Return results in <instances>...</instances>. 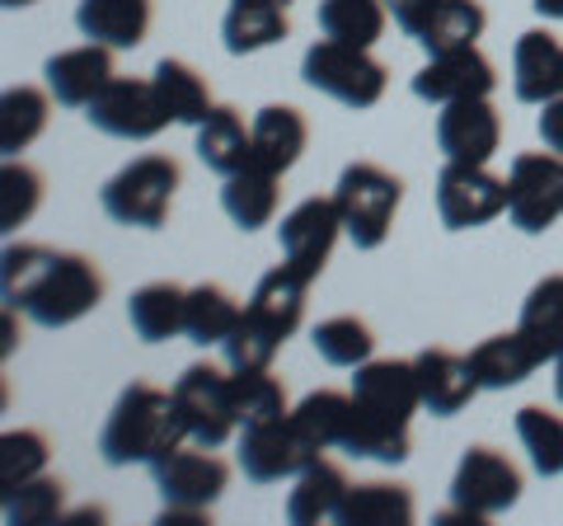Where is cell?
<instances>
[{
    "label": "cell",
    "mask_w": 563,
    "mask_h": 526,
    "mask_svg": "<svg viewBox=\"0 0 563 526\" xmlns=\"http://www.w3.org/2000/svg\"><path fill=\"white\" fill-rule=\"evenodd\" d=\"M536 366H544V358L536 353L521 329H512V335H493L470 353V372L479 381V391H512V385H521Z\"/></svg>",
    "instance_id": "obj_25"
},
{
    "label": "cell",
    "mask_w": 563,
    "mask_h": 526,
    "mask_svg": "<svg viewBox=\"0 0 563 526\" xmlns=\"http://www.w3.org/2000/svg\"><path fill=\"white\" fill-rule=\"evenodd\" d=\"M554 395H559V405H563V348H559V358H554Z\"/></svg>",
    "instance_id": "obj_47"
},
{
    "label": "cell",
    "mask_w": 563,
    "mask_h": 526,
    "mask_svg": "<svg viewBox=\"0 0 563 526\" xmlns=\"http://www.w3.org/2000/svg\"><path fill=\"white\" fill-rule=\"evenodd\" d=\"M198 161L231 179L244 165H254V128H244V118L231 109V103H217L202 122H198Z\"/></svg>",
    "instance_id": "obj_21"
},
{
    "label": "cell",
    "mask_w": 563,
    "mask_h": 526,
    "mask_svg": "<svg viewBox=\"0 0 563 526\" xmlns=\"http://www.w3.org/2000/svg\"><path fill=\"white\" fill-rule=\"evenodd\" d=\"M0 498H5V522L10 526H47V522L62 517L66 489H62V480L38 475V480L10 489V494H0Z\"/></svg>",
    "instance_id": "obj_42"
},
{
    "label": "cell",
    "mask_w": 563,
    "mask_h": 526,
    "mask_svg": "<svg viewBox=\"0 0 563 526\" xmlns=\"http://www.w3.org/2000/svg\"><path fill=\"white\" fill-rule=\"evenodd\" d=\"M352 405H357V414H352L343 451L380 465L409 461V424L422 409L413 362H395V358L362 362L357 376H352Z\"/></svg>",
    "instance_id": "obj_2"
},
{
    "label": "cell",
    "mask_w": 563,
    "mask_h": 526,
    "mask_svg": "<svg viewBox=\"0 0 563 526\" xmlns=\"http://www.w3.org/2000/svg\"><path fill=\"white\" fill-rule=\"evenodd\" d=\"M512 90L521 103H550L563 95V43L550 29H526L512 47Z\"/></svg>",
    "instance_id": "obj_19"
},
{
    "label": "cell",
    "mask_w": 563,
    "mask_h": 526,
    "mask_svg": "<svg viewBox=\"0 0 563 526\" xmlns=\"http://www.w3.org/2000/svg\"><path fill=\"white\" fill-rule=\"evenodd\" d=\"M221 348H225V366H231V372H258V366H273L282 343L268 335V329H258L250 315H240V325L231 329V339Z\"/></svg>",
    "instance_id": "obj_43"
},
{
    "label": "cell",
    "mask_w": 563,
    "mask_h": 526,
    "mask_svg": "<svg viewBox=\"0 0 563 526\" xmlns=\"http://www.w3.org/2000/svg\"><path fill=\"white\" fill-rule=\"evenodd\" d=\"M221 207L240 231H258L277 217V174L263 165H244L240 174H231L221 188Z\"/></svg>",
    "instance_id": "obj_30"
},
{
    "label": "cell",
    "mask_w": 563,
    "mask_h": 526,
    "mask_svg": "<svg viewBox=\"0 0 563 526\" xmlns=\"http://www.w3.org/2000/svg\"><path fill=\"white\" fill-rule=\"evenodd\" d=\"M531 6L544 14V20H563V0H531Z\"/></svg>",
    "instance_id": "obj_46"
},
{
    "label": "cell",
    "mask_w": 563,
    "mask_h": 526,
    "mask_svg": "<svg viewBox=\"0 0 563 526\" xmlns=\"http://www.w3.org/2000/svg\"><path fill=\"white\" fill-rule=\"evenodd\" d=\"M240 315H244V306L235 302L231 292L217 287V283H202V287L188 292L184 335H188V343H198V348L225 343V339H231V329L240 325Z\"/></svg>",
    "instance_id": "obj_31"
},
{
    "label": "cell",
    "mask_w": 563,
    "mask_h": 526,
    "mask_svg": "<svg viewBox=\"0 0 563 526\" xmlns=\"http://www.w3.org/2000/svg\"><path fill=\"white\" fill-rule=\"evenodd\" d=\"M0 292H5V310H24L43 329H66L103 302V273L85 254H62L47 244H5Z\"/></svg>",
    "instance_id": "obj_1"
},
{
    "label": "cell",
    "mask_w": 563,
    "mask_h": 526,
    "mask_svg": "<svg viewBox=\"0 0 563 526\" xmlns=\"http://www.w3.org/2000/svg\"><path fill=\"white\" fill-rule=\"evenodd\" d=\"M333 202H339V212H343V235L357 244V250H380L395 226L399 202H404V184L372 161H352L339 174Z\"/></svg>",
    "instance_id": "obj_4"
},
{
    "label": "cell",
    "mask_w": 563,
    "mask_h": 526,
    "mask_svg": "<svg viewBox=\"0 0 563 526\" xmlns=\"http://www.w3.org/2000/svg\"><path fill=\"white\" fill-rule=\"evenodd\" d=\"M43 76H47V95L62 109H90L95 95L113 80V47H103V43L66 47L57 57H47Z\"/></svg>",
    "instance_id": "obj_17"
},
{
    "label": "cell",
    "mask_w": 563,
    "mask_h": 526,
    "mask_svg": "<svg viewBox=\"0 0 563 526\" xmlns=\"http://www.w3.org/2000/svg\"><path fill=\"white\" fill-rule=\"evenodd\" d=\"M503 146V118L498 109L484 99H455L437 113V151L446 161H465V165H488Z\"/></svg>",
    "instance_id": "obj_15"
},
{
    "label": "cell",
    "mask_w": 563,
    "mask_h": 526,
    "mask_svg": "<svg viewBox=\"0 0 563 526\" xmlns=\"http://www.w3.org/2000/svg\"><path fill=\"white\" fill-rule=\"evenodd\" d=\"M310 461H320V447L296 428L291 414L268 418V424H250L240 437V470L254 484H277V480H296Z\"/></svg>",
    "instance_id": "obj_10"
},
{
    "label": "cell",
    "mask_w": 563,
    "mask_h": 526,
    "mask_svg": "<svg viewBox=\"0 0 563 526\" xmlns=\"http://www.w3.org/2000/svg\"><path fill=\"white\" fill-rule=\"evenodd\" d=\"M291 33V20H287V6L277 0H231L221 20V43L231 57H250V52H263L282 43Z\"/></svg>",
    "instance_id": "obj_24"
},
{
    "label": "cell",
    "mask_w": 563,
    "mask_h": 526,
    "mask_svg": "<svg viewBox=\"0 0 563 526\" xmlns=\"http://www.w3.org/2000/svg\"><path fill=\"white\" fill-rule=\"evenodd\" d=\"M451 503L470 517H498L507 507L521 503V470L507 461L498 447H470L455 465Z\"/></svg>",
    "instance_id": "obj_11"
},
{
    "label": "cell",
    "mask_w": 563,
    "mask_h": 526,
    "mask_svg": "<svg viewBox=\"0 0 563 526\" xmlns=\"http://www.w3.org/2000/svg\"><path fill=\"white\" fill-rule=\"evenodd\" d=\"M179 188V165L169 155H136L122 165L109 184L99 188V207L118 226H136V231H161Z\"/></svg>",
    "instance_id": "obj_5"
},
{
    "label": "cell",
    "mask_w": 563,
    "mask_h": 526,
    "mask_svg": "<svg viewBox=\"0 0 563 526\" xmlns=\"http://www.w3.org/2000/svg\"><path fill=\"white\" fill-rule=\"evenodd\" d=\"M277 6H291V0H277Z\"/></svg>",
    "instance_id": "obj_49"
},
{
    "label": "cell",
    "mask_w": 563,
    "mask_h": 526,
    "mask_svg": "<svg viewBox=\"0 0 563 526\" xmlns=\"http://www.w3.org/2000/svg\"><path fill=\"white\" fill-rule=\"evenodd\" d=\"M184 306L188 292L174 283H146L141 292H132L128 302V325L141 343H165L174 335H184Z\"/></svg>",
    "instance_id": "obj_27"
},
{
    "label": "cell",
    "mask_w": 563,
    "mask_h": 526,
    "mask_svg": "<svg viewBox=\"0 0 563 526\" xmlns=\"http://www.w3.org/2000/svg\"><path fill=\"white\" fill-rule=\"evenodd\" d=\"M488 29V14L479 0H437L432 20L422 24L418 43L428 57H437V52H455V47H474L484 39Z\"/></svg>",
    "instance_id": "obj_33"
},
{
    "label": "cell",
    "mask_w": 563,
    "mask_h": 526,
    "mask_svg": "<svg viewBox=\"0 0 563 526\" xmlns=\"http://www.w3.org/2000/svg\"><path fill=\"white\" fill-rule=\"evenodd\" d=\"M47 128V95L33 85H10L0 95V151L5 161H14L24 146H33Z\"/></svg>",
    "instance_id": "obj_34"
},
{
    "label": "cell",
    "mask_w": 563,
    "mask_h": 526,
    "mask_svg": "<svg viewBox=\"0 0 563 526\" xmlns=\"http://www.w3.org/2000/svg\"><path fill=\"white\" fill-rule=\"evenodd\" d=\"M517 329L531 339V348L544 362L559 358V348H563V273L540 277V283L526 292Z\"/></svg>",
    "instance_id": "obj_29"
},
{
    "label": "cell",
    "mask_w": 563,
    "mask_h": 526,
    "mask_svg": "<svg viewBox=\"0 0 563 526\" xmlns=\"http://www.w3.org/2000/svg\"><path fill=\"white\" fill-rule=\"evenodd\" d=\"M151 480L161 489V503L174 507V513H207L225 494V484H231V465L221 456H211V447H198V451L179 447L151 465Z\"/></svg>",
    "instance_id": "obj_14"
},
{
    "label": "cell",
    "mask_w": 563,
    "mask_h": 526,
    "mask_svg": "<svg viewBox=\"0 0 563 526\" xmlns=\"http://www.w3.org/2000/svg\"><path fill=\"white\" fill-rule=\"evenodd\" d=\"M47 437L33 432V428H20V432H5L0 437V494L20 489L29 480H38L47 470Z\"/></svg>",
    "instance_id": "obj_40"
},
{
    "label": "cell",
    "mask_w": 563,
    "mask_h": 526,
    "mask_svg": "<svg viewBox=\"0 0 563 526\" xmlns=\"http://www.w3.org/2000/svg\"><path fill=\"white\" fill-rule=\"evenodd\" d=\"M155 95H161V103H165V113L174 118V122H184V128H198V122L217 109L211 103V90H207V80L192 72L188 62H179V57H165L161 66H155Z\"/></svg>",
    "instance_id": "obj_32"
},
{
    "label": "cell",
    "mask_w": 563,
    "mask_h": 526,
    "mask_svg": "<svg viewBox=\"0 0 563 526\" xmlns=\"http://www.w3.org/2000/svg\"><path fill=\"white\" fill-rule=\"evenodd\" d=\"M517 437H521L526 456H531L536 475H544V480L563 475V414L526 405V409H517Z\"/></svg>",
    "instance_id": "obj_37"
},
{
    "label": "cell",
    "mask_w": 563,
    "mask_h": 526,
    "mask_svg": "<svg viewBox=\"0 0 563 526\" xmlns=\"http://www.w3.org/2000/svg\"><path fill=\"white\" fill-rule=\"evenodd\" d=\"M493 85H498V72H493V62L484 57V52L479 47H455V52H437V57H428V66L413 76V95L422 103L446 109V103H455V99L493 95Z\"/></svg>",
    "instance_id": "obj_16"
},
{
    "label": "cell",
    "mask_w": 563,
    "mask_h": 526,
    "mask_svg": "<svg viewBox=\"0 0 563 526\" xmlns=\"http://www.w3.org/2000/svg\"><path fill=\"white\" fill-rule=\"evenodd\" d=\"M385 10L395 14V24L404 29V33H422V24L432 20V10H437V0H385Z\"/></svg>",
    "instance_id": "obj_44"
},
{
    "label": "cell",
    "mask_w": 563,
    "mask_h": 526,
    "mask_svg": "<svg viewBox=\"0 0 563 526\" xmlns=\"http://www.w3.org/2000/svg\"><path fill=\"white\" fill-rule=\"evenodd\" d=\"M85 118H90V128H99L103 136H118V142H151L174 122L161 95H155V80H136V76H113L85 109Z\"/></svg>",
    "instance_id": "obj_9"
},
{
    "label": "cell",
    "mask_w": 563,
    "mask_h": 526,
    "mask_svg": "<svg viewBox=\"0 0 563 526\" xmlns=\"http://www.w3.org/2000/svg\"><path fill=\"white\" fill-rule=\"evenodd\" d=\"M385 0H320V33L333 43L376 47L385 33Z\"/></svg>",
    "instance_id": "obj_35"
},
{
    "label": "cell",
    "mask_w": 563,
    "mask_h": 526,
    "mask_svg": "<svg viewBox=\"0 0 563 526\" xmlns=\"http://www.w3.org/2000/svg\"><path fill=\"white\" fill-rule=\"evenodd\" d=\"M76 29L103 47H141L151 33V0H80Z\"/></svg>",
    "instance_id": "obj_22"
},
{
    "label": "cell",
    "mask_w": 563,
    "mask_h": 526,
    "mask_svg": "<svg viewBox=\"0 0 563 526\" xmlns=\"http://www.w3.org/2000/svg\"><path fill=\"white\" fill-rule=\"evenodd\" d=\"M333 522H343V526H409L413 522V494L404 484H385V480L357 484L343 494Z\"/></svg>",
    "instance_id": "obj_28"
},
{
    "label": "cell",
    "mask_w": 563,
    "mask_h": 526,
    "mask_svg": "<svg viewBox=\"0 0 563 526\" xmlns=\"http://www.w3.org/2000/svg\"><path fill=\"white\" fill-rule=\"evenodd\" d=\"M507 217L526 235H544L563 217V155L521 151L507 169Z\"/></svg>",
    "instance_id": "obj_8"
},
{
    "label": "cell",
    "mask_w": 563,
    "mask_h": 526,
    "mask_svg": "<svg viewBox=\"0 0 563 526\" xmlns=\"http://www.w3.org/2000/svg\"><path fill=\"white\" fill-rule=\"evenodd\" d=\"M343 235V212L333 198H306L296 202L277 226V244H282V263L291 273H301L306 283L324 273V263L333 254V244Z\"/></svg>",
    "instance_id": "obj_13"
},
{
    "label": "cell",
    "mask_w": 563,
    "mask_h": 526,
    "mask_svg": "<svg viewBox=\"0 0 563 526\" xmlns=\"http://www.w3.org/2000/svg\"><path fill=\"white\" fill-rule=\"evenodd\" d=\"M314 353H320L329 366H362L372 362V329H366V320H357V315H333V320L314 325Z\"/></svg>",
    "instance_id": "obj_38"
},
{
    "label": "cell",
    "mask_w": 563,
    "mask_h": 526,
    "mask_svg": "<svg viewBox=\"0 0 563 526\" xmlns=\"http://www.w3.org/2000/svg\"><path fill=\"white\" fill-rule=\"evenodd\" d=\"M174 405H179V418L188 437L198 447H225L231 432L240 428L235 418V391H231V376L211 362H192L184 366V376L174 381Z\"/></svg>",
    "instance_id": "obj_7"
},
{
    "label": "cell",
    "mask_w": 563,
    "mask_h": 526,
    "mask_svg": "<svg viewBox=\"0 0 563 526\" xmlns=\"http://www.w3.org/2000/svg\"><path fill=\"white\" fill-rule=\"evenodd\" d=\"M5 10H24V6H33V0H0Z\"/></svg>",
    "instance_id": "obj_48"
},
{
    "label": "cell",
    "mask_w": 563,
    "mask_h": 526,
    "mask_svg": "<svg viewBox=\"0 0 563 526\" xmlns=\"http://www.w3.org/2000/svg\"><path fill=\"white\" fill-rule=\"evenodd\" d=\"M184 442L188 428L179 418V405H174V391H155L151 381H132L118 395L109 424L99 432V456L109 465H155Z\"/></svg>",
    "instance_id": "obj_3"
},
{
    "label": "cell",
    "mask_w": 563,
    "mask_h": 526,
    "mask_svg": "<svg viewBox=\"0 0 563 526\" xmlns=\"http://www.w3.org/2000/svg\"><path fill=\"white\" fill-rule=\"evenodd\" d=\"M540 142L550 146L554 155H563V95L544 103V113H540Z\"/></svg>",
    "instance_id": "obj_45"
},
{
    "label": "cell",
    "mask_w": 563,
    "mask_h": 526,
    "mask_svg": "<svg viewBox=\"0 0 563 526\" xmlns=\"http://www.w3.org/2000/svg\"><path fill=\"white\" fill-rule=\"evenodd\" d=\"M418 372V391H422V409L437 418L461 414L474 395H479V381L470 372V358L451 353V348H422L413 358Z\"/></svg>",
    "instance_id": "obj_18"
},
{
    "label": "cell",
    "mask_w": 563,
    "mask_h": 526,
    "mask_svg": "<svg viewBox=\"0 0 563 526\" xmlns=\"http://www.w3.org/2000/svg\"><path fill=\"white\" fill-rule=\"evenodd\" d=\"M301 80L310 90L329 95L333 103H343V109H376L385 99V66L372 57V47H352V43H314L301 62Z\"/></svg>",
    "instance_id": "obj_6"
},
{
    "label": "cell",
    "mask_w": 563,
    "mask_h": 526,
    "mask_svg": "<svg viewBox=\"0 0 563 526\" xmlns=\"http://www.w3.org/2000/svg\"><path fill=\"white\" fill-rule=\"evenodd\" d=\"M43 202V174L29 169L24 161H5L0 169V231H20Z\"/></svg>",
    "instance_id": "obj_41"
},
{
    "label": "cell",
    "mask_w": 563,
    "mask_h": 526,
    "mask_svg": "<svg viewBox=\"0 0 563 526\" xmlns=\"http://www.w3.org/2000/svg\"><path fill=\"white\" fill-rule=\"evenodd\" d=\"M231 391H235V418H240V428L268 424V418L291 414L287 409V391H282V381L268 372V366H258V372H231Z\"/></svg>",
    "instance_id": "obj_39"
},
{
    "label": "cell",
    "mask_w": 563,
    "mask_h": 526,
    "mask_svg": "<svg viewBox=\"0 0 563 526\" xmlns=\"http://www.w3.org/2000/svg\"><path fill=\"white\" fill-rule=\"evenodd\" d=\"M507 212V179L488 174V165L446 161L442 179H437V217L446 231H474L493 217Z\"/></svg>",
    "instance_id": "obj_12"
},
{
    "label": "cell",
    "mask_w": 563,
    "mask_h": 526,
    "mask_svg": "<svg viewBox=\"0 0 563 526\" xmlns=\"http://www.w3.org/2000/svg\"><path fill=\"white\" fill-rule=\"evenodd\" d=\"M347 475H343V465H333V461H310L301 475H296V489H291V498H287V522L291 526H320L329 517H339V503L347 494Z\"/></svg>",
    "instance_id": "obj_26"
},
{
    "label": "cell",
    "mask_w": 563,
    "mask_h": 526,
    "mask_svg": "<svg viewBox=\"0 0 563 526\" xmlns=\"http://www.w3.org/2000/svg\"><path fill=\"white\" fill-rule=\"evenodd\" d=\"M306 287H310L306 277L291 273L287 263H282V269L258 277V287L250 296V306H244V315H250L258 329H268L277 343H287L306 320Z\"/></svg>",
    "instance_id": "obj_20"
},
{
    "label": "cell",
    "mask_w": 563,
    "mask_h": 526,
    "mask_svg": "<svg viewBox=\"0 0 563 526\" xmlns=\"http://www.w3.org/2000/svg\"><path fill=\"white\" fill-rule=\"evenodd\" d=\"M352 414H357V405H352V395H339V391H310V395L301 399V405L291 409L296 428H301V432H306L320 451L343 447V442H347Z\"/></svg>",
    "instance_id": "obj_36"
},
{
    "label": "cell",
    "mask_w": 563,
    "mask_h": 526,
    "mask_svg": "<svg viewBox=\"0 0 563 526\" xmlns=\"http://www.w3.org/2000/svg\"><path fill=\"white\" fill-rule=\"evenodd\" d=\"M310 142V122L301 109H291V103H268V109H258L254 118V165L273 169V174H287L296 161H301V151Z\"/></svg>",
    "instance_id": "obj_23"
}]
</instances>
